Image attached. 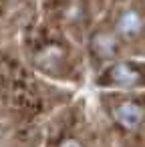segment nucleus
Listing matches in <instances>:
<instances>
[{
    "label": "nucleus",
    "mask_w": 145,
    "mask_h": 147,
    "mask_svg": "<svg viewBox=\"0 0 145 147\" xmlns=\"http://www.w3.org/2000/svg\"><path fill=\"white\" fill-rule=\"evenodd\" d=\"M115 119L125 129H135L143 121V109L135 103H121L115 109Z\"/></svg>",
    "instance_id": "obj_1"
},
{
    "label": "nucleus",
    "mask_w": 145,
    "mask_h": 147,
    "mask_svg": "<svg viewBox=\"0 0 145 147\" xmlns=\"http://www.w3.org/2000/svg\"><path fill=\"white\" fill-rule=\"evenodd\" d=\"M109 77H111L115 83H119V85H133V83L137 81V73H135L129 65H125V63L115 65V67L111 69Z\"/></svg>",
    "instance_id": "obj_2"
},
{
    "label": "nucleus",
    "mask_w": 145,
    "mask_h": 147,
    "mask_svg": "<svg viewBox=\"0 0 145 147\" xmlns=\"http://www.w3.org/2000/svg\"><path fill=\"white\" fill-rule=\"evenodd\" d=\"M117 28L123 32V34H135L139 28H141V18H139V14L137 12H125L121 18H119V22H117Z\"/></svg>",
    "instance_id": "obj_3"
},
{
    "label": "nucleus",
    "mask_w": 145,
    "mask_h": 147,
    "mask_svg": "<svg viewBox=\"0 0 145 147\" xmlns=\"http://www.w3.org/2000/svg\"><path fill=\"white\" fill-rule=\"evenodd\" d=\"M59 147H81V143H79V141H75V139H65Z\"/></svg>",
    "instance_id": "obj_4"
}]
</instances>
